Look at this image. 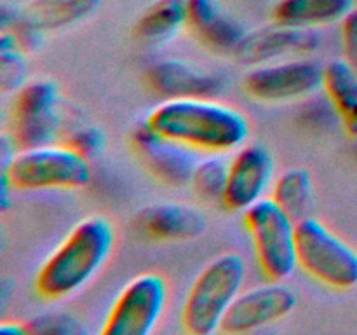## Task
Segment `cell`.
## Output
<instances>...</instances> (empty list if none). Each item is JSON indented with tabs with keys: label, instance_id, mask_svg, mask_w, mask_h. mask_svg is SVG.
I'll list each match as a JSON object with an SVG mask.
<instances>
[{
	"label": "cell",
	"instance_id": "25",
	"mask_svg": "<svg viewBox=\"0 0 357 335\" xmlns=\"http://www.w3.org/2000/svg\"><path fill=\"white\" fill-rule=\"evenodd\" d=\"M28 334L33 335H80L84 327L77 318L66 313H44L24 321Z\"/></svg>",
	"mask_w": 357,
	"mask_h": 335
},
{
	"label": "cell",
	"instance_id": "29",
	"mask_svg": "<svg viewBox=\"0 0 357 335\" xmlns=\"http://www.w3.org/2000/svg\"><path fill=\"white\" fill-rule=\"evenodd\" d=\"M356 156H357V145H356Z\"/></svg>",
	"mask_w": 357,
	"mask_h": 335
},
{
	"label": "cell",
	"instance_id": "3",
	"mask_svg": "<svg viewBox=\"0 0 357 335\" xmlns=\"http://www.w3.org/2000/svg\"><path fill=\"white\" fill-rule=\"evenodd\" d=\"M246 279V262L239 253H223L209 262L188 290L181 309V325L192 335L220 330L227 311Z\"/></svg>",
	"mask_w": 357,
	"mask_h": 335
},
{
	"label": "cell",
	"instance_id": "7",
	"mask_svg": "<svg viewBox=\"0 0 357 335\" xmlns=\"http://www.w3.org/2000/svg\"><path fill=\"white\" fill-rule=\"evenodd\" d=\"M167 302L166 279L153 272L136 276L119 293L105 320L103 335H149Z\"/></svg>",
	"mask_w": 357,
	"mask_h": 335
},
{
	"label": "cell",
	"instance_id": "6",
	"mask_svg": "<svg viewBox=\"0 0 357 335\" xmlns=\"http://www.w3.org/2000/svg\"><path fill=\"white\" fill-rule=\"evenodd\" d=\"M261 272L271 281L288 279L298 267L296 222L274 201L264 198L244 211Z\"/></svg>",
	"mask_w": 357,
	"mask_h": 335
},
{
	"label": "cell",
	"instance_id": "9",
	"mask_svg": "<svg viewBox=\"0 0 357 335\" xmlns=\"http://www.w3.org/2000/svg\"><path fill=\"white\" fill-rule=\"evenodd\" d=\"M298 304L291 286L281 281L241 292L223 318L220 330L225 334H246L288 316Z\"/></svg>",
	"mask_w": 357,
	"mask_h": 335
},
{
	"label": "cell",
	"instance_id": "4",
	"mask_svg": "<svg viewBox=\"0 0 357 335\" xmlns=\"http://www.w3.org/2000/svg\"><path fill=\"white\" fill-rule=\"evenodd\" d=\"M13 188H82L93 180V168L87 157L68 145H45L17 150L7 166L2 168Z\"/></svg>",
	"mask_w": 357,
	"mask_h": 335
},
{
	"label": "cell",
	"instance_id": "14",
	"mask_svg": "<svg viewBox=\"0 0 357 335\" xmlns=\"http://www.w3.org/2000/svg\"><path fill=\"white\" fill-rule=\"evenodd\" d=\"M136 223L146 236L157 241L195 239L208 227L204 213L180 202L146 206L138 213Z\"/></svg>",
	"mask_w": 357,
	"mask_h": 335
},
{
	"label": "cell",
	"instance_id": "12",
	"mask_svg": "<svg viewBox=\"0 0 357 335\" xmlns=\"http://www.w3.org/2000/svg\"><path fill=\"white\" fill-rule=\"evenodd\" d=\"M274 178L272 154L261 145H243L230 161L223 202L232 211H246L261 201Z\"/></svg>",
	"mask_w": 357,
	"mask_h": 335
},
{
	"label": "cell",
	"instance_id": "2",
	"mask_svg": "<svg viewBox=\"0 0 357 335\" xmlns=\"http://www.w3.org/2000/svg\"><path fill=\"white\" fill-rule=\"evenodd\" d=\"M115 244L110 220L94 215L80 220L42 262L35 274V292L47 300L73 295L101 271Z\"/></svg>",
	"mask_w": 357,
	"mask_h": 335
},
{
	"label": "cell",
	"instance_id": "15",
	"mask_svg": "<svg viewBox=\"0 0 357 335\" xmlns=\"http://www.w3.org/2000/svg\"><path fill=\"white\" fill-rule=\"evenodd\" d=\"M187 27L208 47L220 52L236 51L248 34L223 10L220 0H187Z\"/></svg>",
	"mask_w": 357,
	"mask_h": 335
},
{
	"label": "cell",
	"instance_id": "19",
	"mask_svg": "<svg viewBox=\"0 0 357 335\" xmlns=\"http://www.w3.org/2000/svg\"><path fill=\"white\" fill-rule=\"evenodd\" d=\"M187 24V0H157L143 10L135 34L146 44L169 40Z\"/></svg>",
	"mask_w": 357,
	"mask_h": 335
},
{
	"label": "cell",
	"instance_id": "26",
	"mask_svg": "<svg viewBox=\"0 0 357 335\" xmlns=\"http://www.w3.org/2000/svg\"><path fill=\"white\" fill-rule=\"evenodd\" d=\"M66 145L87 159H94L105 149V135L96 126H80L75 131L70 133Z\"/></svg>",
	"mask_w": 357,
	"mask_h": 335
},
{
	"label": "cell",
	"instance_id": "16",
	"mask_svg": "<svg viewBox=\"0 0 357 335\" xmlns=\"http://www.w3.org/2000/svg\"><path fill=\"white\" fill-rule=\"evenodd\" d=\"M100 3L101 0H31L21 9L14 28H24L44 37L45 31L61 30L86 20Z\"/></svg>",
	"mask_w": 357,
	"mask_h": 335
},
{
	"label": "cell",
	"instance_id": "23",
	"mask_svg": "<svg viewBox=\"0 0 357 335\" xmlns=\"http://www.w3.org/2000/svg\"><path fill=\"white\" fill-rule=\"evenodd\" d=\"M28 59L13 30H2L0 35V84L3 93L20 91L26 84Z\"/></svg>",
	"mask_w": 357,
	"mask_h": 335
},
{
	"label": "cell",
	"instance_id": "17",
	"mask_svg": "<svg viewBox=\"0 0 357 335\" xmlns=\"http://www.w3.org/2000/svg\"><path fill=\"white\" fill-rule=\"evenodd\" d=\"M356 6V0H278L272 17L288 27L319 28L342 21Z\"/></svg>",
	"mask_w": 357,
	"mask_h": 335
},
{
	"label": "cell",
	"instance_id": "13",
	"mask_svg": "<svg viewBox=\"0 0 357 335\" xmlns=\"http://www.w3.org/2000/svg\"><path fill=\"white\" fill-rule=\"evenodd\" d=\"M146 82L166 100L215 98L225 89V80L209 70L183 59H162L146 70Z\"/></svg>",
	"mask_w": 357,
	"mask_h": 335
},
{
	"label": "cell",
	"instance_id": "27",
	"mask_svg": "<svg viewBox=\"0 0 357 335\" xmlns=\"http://www.w3.org/2000/svg\"><path fill=\"white\" fill-rule=\"evenodd\" d=\"M342 47L344 59L357 73V6L342 20Z\"/></svg>",
	"mask_w": 357,
	"mask_h": 335
},
{
	"label": "cell",
	"instance_id": "21",
	"mask_svg": "<svg viewBox=\"0 0 357 335\" xmlns=\"http://www.w3.org/2000/svg\"><path fill=\"white\" fill-rule=\"evenodd\" d=\"M59 122L61 121H59L58 110L47 112V114L13 117L10 138L14 140L20 150L52 145L58 136Z\"/></svg>",
	"mask_w": 357,
	"mask_h": 335
},
{
	"label": "cell",
	"instance_id": "20",
	"mask_svg": "<svg viewBox=\"0 0 357 335\" xmlns=\"http://www.w3.org/2000/svg\"><path fill=\"white\" fill-rule=\"evenodd\" d=\"M312 177L305 168H289L275 180L272 199L291 216L295 222L309 216L312 208Z\"/></svg>",
	"mask_w": 357,
	"mask_h": 335
},
{
	"label": "cell",
	"instance_id": "10",
	"mask_svg": "<svg viewBox=\"0 0 357 335\" xmlns=\"http://www.w3.org/2000/svg\"><path fill=\"white\" fill-rule=\"evenodd\" d=\"M323 44V35L317 28L288 27L274 23L272 27L248 31L243 42L232 52L236 61L248 66L274 63L282 56L310 54Z\"/></svg>",
	"mask_w": 357,
	"mask_h": 335
},
{
	"label": "cell",
	"instance_id": "24",
	"mask_svg": "<svg viewBox=\"0 0 357 335\" xmlns=\"http://www.w3.org/2000/svg\"><path fill=\"white\" fill-rule=\"evenodd\" d=\"M59 91L51 80H31L16 91L13 117L47 114L58 110Z\"/></svg>",
	"mask_w": 357,
	"mask_h": 335
},
{
	"label": "cell",
	"instance_id": "18",
	"mask_svg": "<svg viewBox=\"0 0 357 335\" xmlns=\"http://www.w3.org/2000/svg\"><path fill=\"white\" fill-rule=\"evenodd\" d=\"M323 87L345 133L357 140V73L345 59L324 65Z\"/></svg>",
	"mask_w": 357,
	"mask_h": 335
},
{
	"label": "cell",
	"instance_id": "11",
	"mask_svg": "<svg viewBox=\"0 0 357 335\" xmlns=\"http://www.w3.org/2000/svg\"><path fill=\"white\" fill-rule=\"evenodd\" d=\"M131 142L153 177L169 185L190 184L194 168L199 163L195 149L159 135L146 122L132 131Z\"/></svg>",
	"mask_w": 357,
	"mask_h": 335
},
{
	"label": "cell",
	"instance_id": "22",
	"mask_svg": "<svg viewBox=\"0 0 357 335\" xmlns=\"http://www.w3.org/2000/svg\"><path fill=\"white\" fill-rule=\"evenodd\" d=\"M230 163L222 154L199 159L192 173L190 184L195 194L208 202H223L227 181H229Z\"/></svg>",
	"mask_w": 357,
	"mask_h": 335
},
{
	"label": "cell",
	"instance_id": "30",
	"mask_svg": "<svg viewBox=\"0 0 357 335\" xmlns=\"http://www.w3.org/2000/svg\"><path fill=\"white\" fill-rule=\"evenodd\" d=\"M356 2H357V0H356Z\"/></svg>",
	"mask_w": 357,
	"mask_h": 335
},
{
	"label": "cell",
	"instance_id": "1",
	"mask_svg": "<svg viewBox=\"0 0 357 335\" xmlns=\"http://www.w3.org/2000/svg\"><path fill=\"white\" fill-rule=\"evenodd\" d=\"M145 122L166 138L211 154L241 149L250 136L246 115L211 98L166 100L150 112Z\"/></svg>",
	"mask_w": 357,
	"mask_h": 335
},
{
	"label": "cell",
	"instance_id": "5",
	"mask_svg": "<svg viewBox=\"0 0 357 335\" xmlns=\"http://www.w3.org/2000/svg\"><path fill=\"white\" fill-rule=\"evenodd\" d=\"M296 258L307 274L330 288L357 286V250L317 218L296 222Z\"/></svg>",
	"mask_w": 357,
	"mask_h": 335
},
{
	"label": "cell",
	"instance_id": "8",
	"mask_svg": "<svg viewBox=\"0 0 357 335\" xmlns=\"http://www.w3.org/2000/svg\"><path fill=\"white\" fill-rule=\"evenodd\" d=\"M324 66L317 59L296 58L253 66L244 77V89L258 101H289L312 96L323 87Z\"/></svg>",
	"mask_w": 357,
	"mask_h": 335
},
{
	"label": "cell",
	"instance_id": "28",
	"mask_svg": "<svg viewBox=\"0 0 357 335\" xmlns=\"http://www.w3.org/2000/svg\"><path fill=\"white\" fill-rule=\"evenodd\" d=\"M28 328L26 323L21 321H3L0 325V335H26Z\"/></svg>",
	"mask_w": 357,
	"mask_h": 335
}]
</instances>
